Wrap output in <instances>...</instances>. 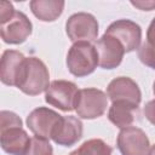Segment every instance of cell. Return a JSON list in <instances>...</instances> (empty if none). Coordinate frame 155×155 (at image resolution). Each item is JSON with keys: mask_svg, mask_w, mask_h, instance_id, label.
Instances as JSON below:
<instances>
[{"mask_svg": "<svg viewBox=\"0 0 155 155\" xmlns=\"http://www.w3.org/2000/svg\"><path fill=\"white\" fill-rule=\"evenodd\" d=\"M50 86V73L46 64L36 57H27L17 88L29 96H38L46 92Z\"/></svg>", "mask_w": 155, "mask_h": 155, "instance_id": "cell-1", "label": "cell"}, {"mask_svg": "<svg viewBox=\"0 0 155 155\" xmlns=\"http://www.w3.org/2000/svg\"><path fill=\"white\" fill-rule=\"evenodd\" d=\"M67 68L76 78L92 74L98 65V53L91 42H75L70 46L67 54Z\"/></svg>", "mask_w": 155, "mask_h": 155, "instance_id": "cell-2", "label": "cell"}, {"mask_svg": "<svg viewBox=\"0 0 155 155\" xmlns=\"http://www.w3.org/2000/svg\"><path fill=\"white\" fill-rule=\"evenodd\" d=\"M108 107V96L102 90L87 87L79 90L75 111L81 119H97L104 114Z\"/></svg>", "mask_w": 155, "mask_h": 155, "instance_id": "cell-3", "label": "cell"}, {"mask_svg": "<svg viewBox=\"0 0 155 155\" xmlns=\"http://www.w3.org/2000/svg\"><path fill=\"white\" fill-rule=\"evenodd\" d=\"M68 38L75 42H92L97 40L98 22L96 17L88 12H76L71 15L65 23Z\"/></svg>", "mask_w": 155, "mask_h": 155, "instance_id": "cell-4", "label": "cell"}, {"mask_svg": "<svg viewBox=\"0 0 155 155\" xmlns=\"http://www.w3.org/2000/svg\"><path fill=\"white\" fill-rule=\"evenodd\" d=\"M79 88L73 81L54 80L45 92V102L62 111L75 110Z\"/></svg>", "mask_w": 155, "mask_h": 155, "instance_id": "cell-5", "label": "cell"}, {"mask_svg": "<svg viewBox=\"0 0 155 155\" xmlns=\"http://www.w3.org/2000/svg\"><path fill=\"white\" fill-rule=\"evenodd\" d=\"M116 147L121 155H148L150 142L143 130L128 126L120 130L116 138Z\"/></svg>", "mask_w": 155, "mask_h": 155, "instance_id": "cell-6", "label": "cell"}, {"mask_svg": "<svg viewBox=\"0 0 155 155\" xmlns=\"http://www.w3.org/2000/svg\"><path fill=\"white\" fill-rule=\"evenodd\" d=\"M62 116L50 108L39 107L27 116V126L36 137L50 139Z\"/></svg>", "mask_w": 155, "mask_h": 155, "instance_id": "cell-7", "label": "cell"}, {"mask_svg": "<svg viewBox=\"0 0 155 155\" xmlns=\"http://www.w3.org/2000/svg\"><path fill=\"white\" fill-rule=\"evenodd\" d=\"M104 34L116 38L124 46L125 52H132L139 48L142 40V28L131 19H117L113 22Z\"/></svg>", "mask_w": 155, "mask_h": 155, "instance_id": "cell-8", "label": "cell"}, {"mask_svg": "<svg viewBox=\"0 0 155 155\" xmlns=\"http://www.w3.org/2000/svg\"><path fill=\"white\" fill-rule=\"evenodd\" d=\"M33 31V24L29 18L21 11H16L13 16L4 23H0V34L4 42L10 45H19L24 42Z\"/></svg>", "mask_w": 155, "mask_h": 155, "instance_id": "cell-9", "label": "cell"}, {"mask_svg": "<svg viewBox=\"0 0 155 155\" xmlns=\"http://www.w3.org/2000/svg\"><path fill=\"white\" fill-rule=\"evenodd\" d=\"M107 96L113 102H126L139 107L142 101V92L134 80L127 76H119L113 79L107 87Z\"/></svg>", "mask_w": 155, "mask_h": 155, "instance_id": "cell-10", "label": "cell"}, {"mask_svg": "<svg viewBox=\"0 0 155 155\" xmlns=\"http://www.w3.org/2000/svg\"><path fill=\"white\" fill-rule=\"evenodd\" d=\"M96 50L98 53V65L102 69H115L122 62L125 48L114 36L104 34L97 40Z\"/></svg>", "mask_w": 155, "mask_h": 155, "instance_id": "cell-11", "label": "cell"}, {"mask_svg": "<svg viewBox=\"0 0 155 155\" xmlns=\"http://www.w3.org/2000/svg\"><path fill=\"white\" fill-rule=\"evenodd\" d=\"M82 131L84 125L79 117L73 115L62 116L51 136V139L58 145L71 147L81 139Z\"/></svg>", "mask_w": 155, "mask_h": 155, "instance_id": "cell-12", "label": "cell"}, {"mask_svg": "<svg viewBox=\"0 0 155 155\" xmlns=\"http://www.w3.org/2000/svg\"><path fill=\"white\" fill-rule=\"evenodd\" d=\"M31 138L22 126L0 127L1 149L10 155H24L30 145Z\"/></svg>", "mask_w": 155, "mask_h": 155, "instance_id": "cell-13", "label": "cell"}, {"mask_svg": "<svg viewBox=\"0 0 155 155\" xmlns=\"http://www.w3.org/2000/svg\"><path fill=\"white\" fill-rule=\"evenodd\" d=\"M25 58L27 57L19 51L16 50L4 51L0 61V80L4 85L17 86Z\"/></svg>", "mask_w": 155, "mask_h": 155, "instance_id": "cell-14", "label": "cell"}, {"mask_svg": "<svg viewBox=\"0 0 155 155\" xmlns=\"http://www.w3.org/2000/svg\"><path fill=\"white\" fill-rule=\"evenodd\" d=\"M138 114V107L126 102H113L108 110V119L119 128L131 126Z\"/></svg>", "mask_w": 155, "mask_h": 155, "instance_id": "cell-15", "label": "cell"}, {"mask_svg": "<svg viewBox=\"0 0 155 155\" xmlns=\"http://www.w3.org/2000/svg\"><path fill=\"white\" fill-rule=\"evenodd\" d=\"M65 2L62 0H31L29 2L33 15L42 22H53L63 12Z\"/></svg>", "mask_w": 155, "mask_h": 155, "instance_id": "cell-16", "label": "cell"}, {"mask_svg": "<svg viewBox=\"0 0 155 155\" xmlns=\"http://www.w3.org/2000/svg\"><path fill=\"white\" fill-rule=\"evenodd\" d=\"M113 149L103 139L92 138L84 142L69 155H111Z\"/></svg>", "mask_w": 155, "mask_h": 155, "instance_id": "cell-17", "label": "cell"}, {"mask_svg": "<svg viewBox=\"0 0 155 155\" xmlns=\"http://www.w3.org/2000/svg\"><path fill=\"white\" fill-rule=\"evenodd\" d=\"M24 155H53L52 145L48 139L34 136L30 140V145Z\"/></svg>", "mask_w": 155, "mask_h": 155, "instance_id": "cell-18", "label": "cell"}, {"mask_svg": "<svg viewBox=\"0 0 155 155\" xmlns=\"http://www.w3.org/2000/svg\"><path fill=\"white\" fill-rule=\"evenodd\" d=\"M138 58L144 65L155 69V44L148 40L143 42L138 48Z\"/></svg>", "mask_w": 155, "mask_h": 155, "instance_id": "cell-19", "label": "cell"}, {"mask_svg": "<svg viewBox=\"0 0 155 155\" xmlns=\"http://www.w3.org/2000/svg\"><path fill=\"white\" fill-rule=\"evenodd\" d=\"M15 12H16V10L13 8V5L11 2L1 1V4H0V23H4L7 19H10Z\"/></svg>", "mask_w": 155, "mask_h": 155, "instance_id": "cell-20", "label": "cell"}, {"mask_svg": "<svg viewBox=\"0 0 155 155\" xmlns=\"http://www.w3.org/2000/svg\"><path fill=\"white\" fill-rule=\"evenodd\" d=\"M144 116L145 119L155 126V99L149 101L144 107Z\"/></svg>", "mask_w": 155, "mask_h": 155, "instance_id": "cell-21", "label": "cell"}, {"mask_svg": "<svg viewBox=\"0 0 155 155\" xmlns=\"http://www.w3.org/2000/svg\"><path fill=\"white\" fill-rule=\"evenodd\" d=\"M131 5L134 7L142 10V11H151L155 8V1L151 0H138V1H131Z\"/></svg>", "mask_w": 155, "mask_h": 155, "instance_id": "cell-22", "label": "cell"}, {"mask_svg": "<svg viewBox=\"0 0 155 155\" xmlns=\"http://www.w3.org/2000/svg\"><path fill=\"white\" fill-rule=\"evenodd\" d=\"M147 39L148 41L155 44V17L151 19L149 27H148V30H147Z\"/></svg>", "mask_w": 155, "mask_h": 155, "instance_id": "cell-23", "label": "cell"}, {"mask_svg": "<svg viewBox=\"0 0 155 155\" xmlns=\"http://www.w3.org/2000/svg\"><path fill=\"white\" fill-rule=\"evenodd\" d=\"M148 155H155V144L150 147V149H149V153H148Z\"/></svg>", "mask_w": 155, "mask_h": 155, "instance_id": "cell-24", "label": "cell"}, {"mask_svg": "<svg viewBox=\"0 0 155 155\" xmlns=\"http://www.w3.org/2000/svg\"><path fill=\"white\" fill-rule=\"evenodd\" d=\"M153 92H154V94H155V81H154V84H153Z\"/></svg>", "mask_w": 155, "mask_h": 155, "instance_id": "cell-25", "label": "cell"}]
</instances>
